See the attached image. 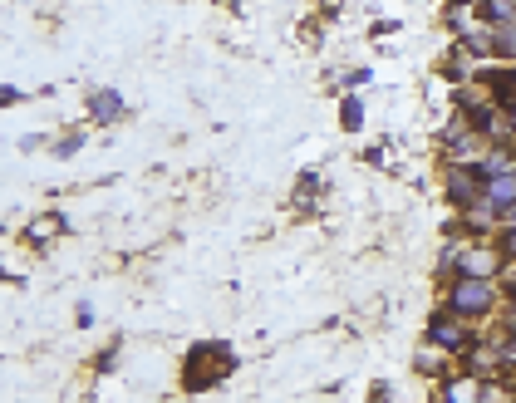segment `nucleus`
Masks as SVG:
<instances>
[{
  "label": "nucleus",
  "mask_w": 516,
  "mask_h": 403,
  "mask_svg": "<svg viewBox=\"0 0 516 403\" xmlns=\"http://www.w3.org/2000/svg\"><path fill=\"white\" fill-rule=\"evenodd\" d=\"M492 281H482V276H458V286H453V310H458L462 320L467 315H487L492 310Z\"/></svg>",
  "instance_id": "obj_1"
},
{
  "label": "nucleus",
  "mask_w": 516,
  "mask_h": 403,
  "mask_svg": "<svg viewBox=\"0 0 516 403\" xmlns=\"http://www.w3.org/2000/svg\"><path fill=\"white\" fill-rule=\"evenodd\" d=\"M482 202L502 217V212H512L516 207V168H502V173L482 177Z\"/></svg>",
  "instance_id": "obj_2"
},
{
  "label": "nucleus",
  "mask_w": 516,
  "mask_h": 403,
  "mask_svg": "<svg viewBox=\"0 0 516 403\" xmlns=\"http://www.w3.org/2000/svg\"><path fill=\"white\" fill-rule=\"evenodd\" d=\"M492 271H497V251H487V246L462 251L458 256V276H482V281H492Z\"/></svg>",
  "instance_id": "obj_3"
},
{
  "label": "nucleus",
  "mask_w": 516,
  "mask_h": 403,
  "mask_svg": "<svg viewBox=\"0 0 516 403\" xmlns=\"http://www.w3.org/2000/svg\"><path fill=\"white\" fill-rule=\"evenodd\" d=\"M428 340L433 345H443V349H462V320L458 315H433V325H428Z\"/></svg>",
  "instance_id": "obj_4"
},
{
  "label": "nucleus",
  "mask_w": 516,
  "mask_h": 403,
  "mask_svg": "<svg viewBox=\"0 0 516 403\" xmlns=\"http://www.w3.org/2000/svg\"><path fill=\"white\" fill-rule=\"evenodd\" d=\"M482 384L477 379H448V389H443V403H482Z\"/></svg>",
  "instance_id": "obj_5"
},
{
  "label": "nucleus",
  "mask_w": 516,
  "mask_h": 403,
  "mask_svg": "<svg viewBox=\"0 0 516 403\" xmlns=\"http://www.w3.org/2000/svg\"><path fill=\"white\" fill-rule=\"evenodd\" d=\"M448 192H453V202H462V207H477V202H482V182H472V177H462V173L448 177Z\"/></svg>",
  "instance_id": "obj_6"
},
{
  "label": "nucleus",
  "mask_w": 516,
  "mask_h": 403,
  "mask_svg": "<svg viewBox=\"0 0 516 403\" xmlns=\"http://www.w3.org/2000/svg\"><path fill=\"white\" fill-rule=\"evenodd\" d=\"M492 50H497V55H512L516 59V20L492 25Z\"/></svg>",
  "instance_id": "obj_7"
},
{
  "label": "nucleus",
  "mask_w": 516,
  "mask_h": 403,
  "mask_svg": "<svg viewBox=\"0 0 516 403\" xmlns=\"http://www.w3.org/2000/svg\"><path fill=\"white\" fill-rule=\"evenodd\" d=\"M482 15H487L492 25H502V20H516V0H482Z\"/></svg>",
  "instance_id": "obj_8"
},
{
  "label": "nucleus",
  "mask_w": 516,
  "mask_h": 403,
  "mask_svg": "<svg viewBox=\"0 0 516 403\" xmlns=\"http://www.w3.org/2000/svg\"><path fill=\"white\" fill-rule=\"evenodd\" d=\"M359 118H364V109L349 99V104H344V128H359Z\"/></svg>",
  "instance_id": "obj_9"
},
{
  "label": "nucleus",
  "mask_w": 516,
  "mask_h": 403,
  "mask_svg": "<svg viewBox=\"0 0 516 403\" xmlns=\"http://www.w3.org/2000/svg\"><path fill=\"white\" fill-rule=\"evenodd\" d=\"M94 109H99V114H118V99L114 94H99V99H94Z\"/></svg>",
  "instance_id": "obj_10"
},
{
  "label": "nucleus",
  "mask_w": 516,
  "mask_h": 403,
  "mask_svg": "<svg viewBox=\"0 0 516 403\" xmlns=\"http://www.w3.org/2000/svg\"><path fill=\"white\" fill-rule=\"evenodd\" d=\"M507 251H512V256H516V231H512V236H507Z\"/></svg>",
  "instance_id": "obj_11"
},
{
  "label": "nucleus",
  "mask_w": 516,
  "mask_h": 403,
  "mask_svg": "<svg viewBox=\"0 0 516 403\" xmlns=\"http://www.w3.org/2000/svg\"><path fill=\"white\" fill-rule=\"evenodd\" d=\"M507 128H512V133H516V109H512V123H507Z\"/></svg>",
  "instance_id": "obj_12"
},
{
  "label": "nucleus",
  "mask_w": 516,
  "mask_h": 403,
  "mask_svg": "<svg viewBox=\"0 0 516 403\" xmlns=\"http://www.w3.org/2000/svg\"><path fill=\"white\" fill-rule=\"evenodd\" d=\"M453 5H467V0H453Z\"/></svg>",
  "instance_id": "obj_13"
},
{
  "label": "nucleus",
  "mask_w": 516,
  "mask_h": 403,
  "mask_svg": "<svg viewBox=\"0 0 516 403\" xmlns=\"http://www.w3.org/2000/svg\"><path fill=\"white\" fill-rule=\"evenodd\" d=\"M512 84H516V74H512Z\"/></svg>",
  "instance_id": "obj_14"
}]
</instances>
